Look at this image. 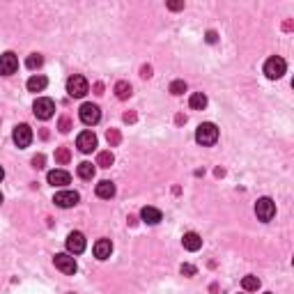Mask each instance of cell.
Masks as SVG:
<instances>
[{"instance_id": "1", "label": "cell", "mask_w": 294, "mask_h": 294, "mask_svg": "<svg viewBox=\"0 0 294 294\" xmlns=\"http://www.w3.org/2000/svg\"><path fill=\"white\" fill-rule=\"evenodd\" d=\"M196 140L200 142L202 147L216 145V140H218V126L212 124V122H202V124L196 129Z\"/></svg>"}, {"instance_id": "2", "label": "cell", "mask_w": 294, "mask_h": 294, "mask_svg": "<svg viewBox=\"0 0 294 294\" xmlns=\"http://www.w3.org/2000/svg\"><path fill=\"white\" fill-rule=\"evenodd\" d=\"M87 90H90V83H87L83 76L74 74V76L67 78V92H69V97L81 99V97H85L87 94Z\"/></svg>"}, {"instance_id": "3", "label": "cell", "mask_w": 294, "mask_h": 294, "mask_svg": "<svg viewBox=\"0 0 294 294\" xmlns=\"http://www.w3.org/2000/svg\"><path fill=\"white\" fill-rule=\"evenodd\" d=\"M53 264H55V269H60V271L67 273V276H74V273L78 271L76 260H74V255H69V253H55Z\"/></svg>"}, {"instance_id": "4", "label": "cell", "mask_w": 294, "mask_h": 294, "mask_svg": "<svg viewBox=\"0 0 294 294\" xmlns=\"http://www.w3.org/2000/svg\"><path fill=\"white\" fill-rule=\"evenodd\" d=\"M255 214L262 223H269V221L276 216V202H273L271 198H260V200L255 202Z\"/></svg>"}, {"instance_id": "5", "label": "cell", "mask_w": 294, "mask_h": 294, "mask_svg": "<svg viewBox=\"0 0 294 294\" xmlns=\"http://www.w3.org/2000/svg\"><path fill=\"white\" fill-rule=\"evenodd\" d=\"M285 69H287V65H285V60L278 58V55H273V58H269V60L264 62V76H267L269 81L280 78L285 74Z\"/></svg>"}, {"instance_id": "6", "label": "cell", "mask_w": 294, "mask_h": 294, "mask_svg": "<svg viewBox=\"0 0 294 294\" xmlns=\"http://www.w3.org/2000/svg\"><path fill=\"white\" fill-rule=\"evenodd\" d=\"M78 117L85 126H94L99 120H101V110H99L97 104H83L78 108Z\"/></svg>"}, {"instance_id": "7", "label": "cell", "mask_w": 294, "mask_h": 294, "mask_svg": "<svg viewBox=\"0 0 294 294\" xmlns=\"http://www.w3.org/2000/svg\"><path fill=\"white\" fill-rule=\"evenodd\" d=\"M33 110H35V115H37L39 120H51L53 113H55V101L49 97H39L33 104Z\"/></svg>"}, {"instance_id": "8", "label": "cell", "mask_w": 294, "mask_h": 294, "mask_svg": "<svg viewBox=\"0 0 294 294\" xmlns=\"http://www.w3.org/2000/svg\"><path fill=\"white\" fill-rule=\"evenodd\" d=\"M78 200H81V196H78L76 191H58V193L53 196V202L58 205V207H62V209L76 207Z\"/></svg>"}, {"instance_id": "9", "label": "cell", "mask_w": 294, "mask_h": 294, "mask_svg": "<svg viewBox=\"0 0 294 294\" xmlns=\"http://www.w3.org/2000/svg\"><path fill=\"white\" fill-rule=\"evenodd\" d=\"M67 251H69V255H81L85 251V237H83V232H78V230L69 232V237H67Z\"/></svg>"}, {"instance_id": "10", "label": "cell", "mask_w": 294, "mask_h": 294, "mask_svg": "<svg viewBox=\"0 0 294 294\" xmlns=\"http://www.w3.org/2000/svg\"><path fill=\"white\" fill-rule=\"evenodd\" d=\"M17 69H19V58L12 51L0 55V74L3 76H12V74H17Z\"/></svg>"}, {"instance_id": "11", "label": "cell", "mask_w": 294, "mask_h": 294, "mask_svg": "<svg viewBox=\"0 0 294 294\" xmlns=\"http://www.w3.org/2000/svg\"><path fill=\"white\" fill-rule=\"evenodd\" d=\"M76 147L83 154L94 152V150H97V136H94L92 131H81L78 138H76Z\"/></svg>"}, {"instance_id": "12", "label": "cell", "mask_w": 294, "mask_h": 294, "mask_svg": "<svg viewBox=\"0 0 294 294\" xmlns=\"http://www.w3.org/2000/svg\"><path fill=\"white\" fill-rule=\"evenodd\" d=\"M12 138H14V142H17V147H28L30 142H33V129L28 124H17L14 126V133H12Z\"/></svg>"}, {"instance_id": "13", "label": "cell", "mask_w": 294, "mask_h": 294, "mask_svg": "<svg viewBox=\"0 0 294 294\" xmlns=\"http://www.w3.org/2000/svg\"><path fill=\"white\" fill-rule=\"evenodd\" d=\"M182 246H184L186 251L196 253V251H200L202 248V237L198 232H186L184 237H182Z\"/></svg>"}, {"instance_id": "14", "label": "cell", "mask_w": 294, "mask_h": 294, "mask_svg": "<svg viewBox=\"0 0 294 294\" xmlns=\"http://www.w3.org/2000/svg\"><path fill=\"white\" fill-rule=\"evenodd\" d=\"M140 218L145 221L147 225H157V223L164 221V214H161V209H157V207H142L140 209Z\"/></svg>"}, {"instance_id": "15", "label": "cell", "mask_w": 294, "mask_h": 294, "mask_svg": "<svg viewBox=\"0 0 294 294\" xmlns=\"http://www.w3.org/2000/svg\"><path fill=\"white\" fill-rule=\"evenodd\" d=\"M92 251H94V257H97V260H108L110 253H113V244H110V239H99Z\"/></svg>"}, {"instance_id": "16", "label": "cell", "mask_w": 294, "mask_h": 294, "mask_svg": "<svg viewBox=\"0 0 294 294\" xmlns=\"http://www.w3.org/2000/svg\"><path fill=\"white\" fill-rule=\"evenodd\" d=\"M71 182V175L67 170H51L49 173V184L53 186H67Z\"/></svg>"}, {"instance_id": "17", "label": "cell", "mask_w": 294, "mask_h": 294, "mask_svg": "<svg viewBox=\"0 0 294 294\" xmlns=\"http://www.w3.org/2000/svg\"><path fill=\"white\" fill-rule=\"evenodd\" d=\"M94 191H97V198H101V200H110V198L115 196V184L113 182H108V180H101Z\"/></svg>"}, {"instance_id": "18", "label": "cell", "mask_w": 294, "mask_h": 294, "mask_svg": "<svg viewBox=\"0 0 294 294\" xmlns=\"http://www.w3.org/2000/svg\"><path fill=\"white\" fill-rule=\"evenodd\" d=\"M46 85H49V81H46V76H42V74L28 78V90H30V92H42Z\"/></svg>"}, {"instance_id": "19", "label": "cell", "mask_w": 294, "mask_h": 294, "mask_svg": "<svg viewBox=\"0 0 294 294\" xmlns=\"http://www.w3.org/2000/svg\"><path fill=\"white\" fill-rule=\"evenodd\" d=\"M189 106L193 110H202L205 106H207V94L205 92H193L191 94V99H189Z\"/></svg>"}, {"instance_id": "20", "label": "cell", "mask_w": 294, "mask_h": 294, "mask_svg": "<svg viewBox=\"0 0 294 294\" xmlns=\"http://www.w3.org/2000/svg\"><path fill=\"white\" fill-rule=\"evenodd\" d=\"M94 166L90 164V161H83V164H78V168H76V173H78V177L81 180H92L94 177Z\"/></svg>"}, {"instance_id": "21", "label": "cell", "mask_w": 294, "mask_h": 294, "mask_svg": "<svg viewBox=\"0 0 294 294\" xmlns=\"http://www.w3.org/2000/svg\"><path fill=\"white\" fill-rule=\"evenodd\" d=\"M241 287H244L246 292H257V289H260V278L257 276H244L241 278Z\"/></svg>"}, {"instance_id": "22", "label": "cell", "mask_w": 294, "mask_h": 294, "mask_svg": "<svg viewBox=\"0 0 294 294\" xmlns=\"http://www.w3.org/2000/svg\"><path fill=\"white\" fill-rule=\"evenodd\" d=\"M115 97L122 99V101H124V99H129L131 97V85H129V83H126V81L115 83Z\"/></svg>"}, {"instance_id": "23", "label": "cell", "mask_w": 294, "mask_h": 294, "mask_svg": "<svg viewBox=\"0 0 294 294\" xmlns=\"http://www.w3.org/2000/svg\"><path fill=\"white\" fill-rule=\"evenodd\" d=\"M113 161H115L113 152H99L97 164H94V166H99V168H110V166H113Z\"/></svg>"}, {"instance_id": "24", "label": "cell", "mask_w": 294, "mask_h": 294, "mask_svg": "<svg viewBox=\"0 0 294 294\" xmlns=\"http://www.w3.org/2000/svg\"><path fill=\"white\" fill-rule=\"evenodd\" d=\"M42 65H44V58H42L39 53L28 55V60H26V67H28V69H39Z\"/></svg>"}, {"instance_id": "25", "label": "cell", "mask_w": 294, "mask_h": 294, "mask_svg": "<svg viewBox=\"0 0 294 294\" xmlns=\"http://www.w3.org/2000/svg\"><path fill=\"white\" fill-rule=\"evenodd\" d=\"M186 92V83L184 81H173L170 83V94H175V97H180V94Z\"/></svg>"}, {"instance_id": "26", "label": "cell", "mask_w": 294, "mask_h": 294, "mask_svg": "<svg viewBox=\"0 0 294 294\" xmlns=\"http://www.w3.org/2000/svg\"><path fill=\"white\" fill-rule=\"evenodd\" d=\"M69 159H71V154L67 147H60V150L55 152V161H58V164H69Z\"/></svg>"}, {"instance_id": "27", "label": "cell", "mask_w": 294, "mask_h": 294, "mask_svg": "<svg viewBox=\"0 0 294 294\" xmlns=\"http://www.w3.org/2000/svg\"><path fill=\"white\" fill-rule=\"evenodd\" d=\"M182 273H184V276H196V271L198 269L193 267V264H182V269H180Z\"/></svg>"}, {"instance_id": "28", "label": "cell", "mask_w": 294, "mask_h": 294, "mask_svg": "<svg viewBox=\"0 0 294 294\" xmlns=\"http://www.w3.org/2000/svg\"><path fill=\"white\" fill-rule=\"evenodd\" d=\"M108 142L110 145H117V142H120V133H117V131H108Z\"/></svg>"}, {"instance_id": "29", "label": "cell", "mask_w": 294, "mask_h": 294, "mask_svg": "<svg viewBox=\"0 0 294 294\" xmlns=\"http://www.w3.org/2000/svg\"><path fill=\"white\" fill-rule=\"evenodd\" d=\"M168 10L180 12V10H184V3H177V0H170V3H168Z\"/></svg>"}, {"instance_id": "30", "label": "cell", "mask_w": 294, "mask_h": 294, "mask_svg": "<svg viewBox=\"0 0 294 294\" xmlns=\"http://www.w3.org/2000/svg\"><path fill=\"white\" fill-rule=\"evenodd\" d=\"M207 42H209V44H216V42H218V35L214 33V30H209V33H207Z\"/></svg>"}, {"instance_id": "31", "label": "cell", "mask_w": 294, "mask_h": 294, "mask_svg": "<svg viewBox=\"0 0 294 294\" xmlns=\"http://www.w3.org/2000/svg\"><path fill=\"white\" fill-rule=\"evenodd\" d=\"M69 126H71V122L67 120V117H62L60 120V131H69Z\"/></svg>"}, {"instance_id": "32", "label": "cell", "mask_w": 294, "mask_h": 294, "mask_svg": "<svg viewBox=\"0 0 294 294\" xmlns=\"http://www.w3.org/2000/svg\"><path fill=\"white\" fill-rule=\"evenodd\" d=\"M33 166H35V168H42V166H44V157H42V154L33 159Z\"/></svg>"}, {"instance_id": "33", "label": "cell", "mask_w": 294, "mask_h": 294, "mask_svg": "<svg viewBox=\"0 0 294 294\" xmlns=\"http://www.w3.org/2000/svg\"><path fill=\"white\" fill-rule=\"evenodd\" d=\"M140 76L142 78H150V76H152V67H142V69H140Z\"/></svg>"}, {"instance_id": "34", "label": "cell", "mask_w": 294, "mask_h": 294, "mask_svg": "<svg viewBox=\"0 0 294 294\" xmlns=\"http://www.w3.org/2000/svg\"><path fill=\"white\" fill-rule=\"evenodd\" d=\"M5 180V170H3V166H0V182Z\"/></svg>"}, {"instance_id": "35", "label": "cell", "mask_w": 294, "mask_h": 294, "mask_svg": "<svg viewBox=\"0 0 294 294\" xmlns=\"http://www.w3.org/2000/svg\"><path fill=\"white\" fill-rule=\"evenodd\" d=\"M0 205H3V193H0Z\"/></svg>"}, {"instance_id": "36", "label": "cell", "mask_w": 294, "mask_h": 294, "mask_svg": "<svg viewBox=\"0 0 294 294\" xmlns=\"http://www.w3.org/2000/svg\"><path fill=\"white\" fill-rule=\"evenodd\" d=\"M264 294H271V292H264Z\"/></svg>"}]
</instances>
